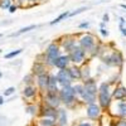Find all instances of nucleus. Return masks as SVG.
Listing matches in <instances>:
<instances>
[{"label": "nucleus", "instance_id": "1", "mask_svg": "<svg viewBox=\"0 0 126 126\" xmlns=\"http://www.w3.org/2000/svg\"><path fill=\"white\" fill-rule=\"evenodd\" d=\"M58 96L61 98V102L66 103V105H72L73 102H76V94L73 92V87L69 86H63L59 91H58Z\"/></svg>", "mask_w": 126, "mask_h": 126}, {"label": "nucleus", "instance_id": "2", "mask_svg": "<svg viewBox=\"0 0 126 126\" xmlns=\"http://www.w3.org/2000/svg\"><path fill=\"white\" fill-rule=\"evenodd\" d=\"M98 101H100L101 107H103V109L109 107L111 103V94L109 92V83H106V82H102L98 87Z\"/></svg>", "mask_w": 126, "mask_h": 126}, {"label": "nucleus", "instance_id": "3", "mask_svg": "<svg viewBox=\"0 0 126 126\" xmlns=\"http://www.w3.org/2000/svg\"><path fill=\"white\" fill-rule=\"evenodd\" d=\"M61 56V48L59 44L57 43H50L46 50V64L48 66H53V62L56 58Z\"/></svg>", "mask_w": 126, "mask_h": 126}, {"label": "nucleus", "instance_id": "4", "mask_svg": "<svg viewBox=\"0 0 126 126\" xmlns=\"http://www.w3.org/2000/svg\"><path fill=\"white\" fill-rule=\"evenodd\" d=\"M78 47H81L83 50L86 52H92V49L96 47V38H94L92 34L90 33H86V34H83L79 40H78Z\"/></svg>", "mask_w": 126, "mask_h": 126}, {"label": "nucleus", "instance_id": "5", "mask_svg": "<svg viewBox=\"0 0 126 126\" xmlns=\"http://www.w3.org/2000/svg\"><path fill=\"white\" fill-rule=\"evenodd\" d=\"M69 56V61L75 64H81V63L85 62V58H86V52L83 50L81 47H76L72 52L68 53Z\"/></svg>", "mask_w": 126, "mask_h": 126}, {"label": "nucleus", "instance_id": "6", "mask_svg": "<svg viewBox=\"0 0 126 126\" xmlns=\"http://www.w3.org/2000/svg\"><path fill=\"white\" fill-rule=\"evenodd\" d=\"M103 62L109 66H116V67H121L124 64V57L120 52H113L112 54H110L109 57H105Z\"/></svg>", "mask_w": 126, "mask_h": 126}, {"label": "nucleus", "instance_id": "7", "mask_svg": "<svg viewBox=\"0 0 126 126\" xmlns=\"http://www.w3.org/2000/svg\"><path fill=\"white\" fill-rule=\"evenodd\" d=\"M56 78H57V82L58 85H61L62 87L63 86H69L71 82H72V78L69 76V72H68V68H64V69H59L56 75Z\"/></svg>", "mask_w": 126, "mask_h": 126}, {"label": "nucleus", "instance_id": "8", "mask_svg": "<svg viewBox=\"0 0 126 126\" xmlns=\"http://www.w3.org/2000/svg\"><path fill=\"white\" fill-rule=\"evenodd\" d=\"M44 100H46L47 106H50V107H53V109H57V107H59V105L62 103V102H61V98H59V96H58V93L46 92Z\"/></svg>", "mask_w": 126, "mask_h": 126}, {"label": "nucleus", "instance_id": "9", "mask_svg": "<svg viewBox=\"0 0 126 126\" xmlns=\"http://www.w3.org/2000/svg\"><path fill=\"white\" fill-rule=\"evenodd\" d=\"M69 56L68 54H64V56H59L58 58L54 59L53 62V66L57 67L58 69H64V68H68L69 67Z\"/></svg>", "mask_w": 126, "mask_h": 126}, {"label": "nucleus", "instance_id": "10", "mask_svg": "<svg viewBox=\"0 0 126 126\" xmlns=\"http://www.w3.org/2000/svg\"><path fill=\"white\" fill-rule=\"evenodd\" d=\"M83 87H85L86 92H88L91 94H94V96H96V93H98V86H97L96 81H94L93 78H90L88 81H85Z\"/></svg>", "mask_w": 126, "mask_h": 126}, {"label": "nucleus", "instance_id": "11", "mask_svg": "<svg viewBox=\"0 0 126 126\" xmlns=\"http://www.w3.org/2000/svg\"><path fill=\"white\" fill-rule=\"evenodd\" d=\"M100 115H101V109L98 105L96 103H91L90 106L87 107V116L92 120H96L100 117Z\"/></svg>", "mask_w": 126, "mask_h": 126}, {"label": "nucleus", "instance_id": "12", "mask_svg": "<svg viewBox=\"0 0 126 126\" xmlns=\"http://www.w3.org/2000/svg\"><path fill=\"white\" fill-rule=\"evenodd\" d=\"M58 82L56 78V75H49L48 77V86L46 92H52V93H58Z\"/></svg>", "mask_w": 126, "mask_h": 126}, {"label": "nucleus", "instance_id": "13", "mask_svg": "<svg viewBox=\"0 0 126 126\" xmlns=\"http://www.w3.org/2000/svg\"><path fill=\"white\" fill-rule=\"evenodd\" d=\"M42 115L46 117H50L53 120H57L58 119V110L50 107V106H44V107H42Z\"/></svg>", "mask_w": 126, "mask_h": 126}, {"label": "nucleus", "instance_id": "14", "mask_svg": "<svg viewBox=\"0 0 126 126\" xmlns=\"http://www.w3.org/2000/svg\"><path fill=\"white\" fill-rule=\"evenodd\" d=\"M48 77L49 73H43V75L38 76V86L42 91H47V86H48Z\"/></svg>", "mask_w": 126, "mask_h": 126}, {"label": "nucleus", "instance_id": "15", "mask_svg": "<svg viewBox=\"0 0 126 126\" xmlns=\"http://www.w3.org/2000/svg\"><path fill=\"white\" fill-rule=\"evenodd\" d=\"M63 49H64L66 52H67V53H69V52H72L73 49H75L77 46H76V40L75 39H73L72 37H68L64 42H63Z\"/></svg>", "mask_w": 126, "mask_h": 126}, {"label": "nucleus", "instance_id": "16", "mask_svg": "<svg viewBox=\"0 0 126 126\" xmlns=\"http://www.w3.org/2000/svg\"><path fill=\"white\" fill-rule=\"evenodd\" d=\"M33 75H43V73H47V67L44 63H42V62H35L34 63V66H33Z\"/></svg>", "mask_w": 126, "mask_h": 126}, {"label": "nucleus", "instance_id": "17", "mask_svg": "<svg viewBox=\"0 0 126 126\" xmlns=\"http://www.w3.org/2000/svg\"><path fill=\"white\" fill-rule=\"evenodd\" d=\"M68 72H69V76L73 79H81V69L77 64H73L71 67H68Z\"/></svg>", "mask_w": 126, "mask_h": 126}, {"label": "nucleus", "instance_id": "18", "mask_svg": "<svg viewBox=\"0 0 126 126\" xmlns=\"http://www.w3.org/2000/svg\"><path fill=\"white\" fill-rule=\"evenodd\" d=\"M112 97L115 100H124L126 98V88L122 86H119L117 88H115L113 93H112Z\"/></svg>", "mask_w": 126, "mask_h": 126}, {"label": "nucleus", "instance_id": "19", "mask_svg": "<svg viewBox=\"0 0 126 126\" xmlns=\"http://www.w3.org/2000/svg\"><path fill=\"white\" fill-rule=\"evenodd\" d=\"M23 94H24V97H27V98H32V97H34L37 94V90H35V87H33L32 85L25 86V88L23 91Z\"/></svg>", "mask_w": 126, "mask_h": 126}, {"label": "nucleus", "instance_id": "20", "mask_svg": "<svg viewBox=\"0 0 126 126\" xmlns=\"http://www.w3.org/2000/svg\"><path fill=\"white\" fill-rule=\"evenodd\" d=\"M81 69V79H83V82L85 81H88L91 78V73H90V66L88 64H83Z\"/></svg>", "mask_w": 126, "mask_h": 126}, {"label": "nucleus", "instance_id": "21", "mask_svg": "<svg viewBox=\"0 0 126 126\" xmlns=\"http://www.w3.org/2000/svg\"><path fill=\"white\" fill-rule=\"evenodd\" d=\"M82 100L85 101V102H87L88 105H91V103H94V101H96V96L94 94H91V93H88V92H83L82 93Z\"/></svg>", "mask_w": 126, "mask_h": 126}, {"label": "nucleus", "instance_id": "22", "mask_svg": "<svg viewBox=\"0 0 126 126\" xmlns=\"http://www.w3.org/2000/svg\"><path fill=\"white\" fill-rule=\"evenodd\" d=\"M58 119H59V126H66L67 125L66 110H58Z\"/></svg>", "mask_w": 126, "mask_h": 126}, {"label": "nucleus", "instance_id": "23", "mask_svg": "<svg viewBox=\"0 0 126 126\" xmlns=\"http://www.w3.org/2000/svg\"><path fill=\"white\" fill-rule=\"evenodd\" d=\"M37 28V25H34V24H32V25H28V27H24V28H22L20 30H18L16 33H13L12 34V37H16V35H20V34H23V33H27V32H29V30H33V29H35Z\"/></svg>", "mask_w": 126, "mask_h": 126}, {"label": "nucleus", "instance_id": "24", "mask_svg": "<svg viewBox=\"0 0 126 126\" xmlns=\"http://www.w3.org/2000/svg\"><path fill=\"white\" fill-rule=\"evenodd\" d=\"M67 16H69V13L68 12H66V13H62L59 16H57L54 20H52V22H50V25H54V24H58L59 22H62V20L63 19H66Z\"/></svg>", "mask_w": 126, "mask_h": 126}, {"label": "nucleus", "instance_id": "25", "mask_svg": "<svg viewBox=\"0 0 126 126\" xmlns=\"http://www.w3.org/2000/svg\"><path fill=\"white\" fill-rule=\"evenodd\" d=\"M119 111H120V115L124 117V119H126V101H122V102H119Z\"/></svg>", "mask_w": 126, "mask_h": 126}, {"label": "nucleus", "instance_id": "26", "mask_svg": "<svg viewBox=\"0 0 126 126\" xmlns=\"http://www.w3.org/2000/svg\"><path fill=\"white\" fill-rule=\"evenodd\" d=\"M73 92L76 96H82V93L85 92V87H83V85H76L73 86Z\"/></svg>", "mask_w": 126, "mask_h": 126}, {"label": "nucleus", "instance_id": "27", "mask_svg": "<svg viewBox=\"0 0 126 126\" xmlns=\"http://www.w3.org/2000/svg\"><path fill=\"white\" fill-rule=\"evenodd\" d=\"M40 125L42 126H54L56 125V121L53 119H42L40 120Z\"/></svg>", "mask_w": 126, "mask_h": 126}, {"label": "nucleus", "instance_id": "28", "mask_svg": "<svg viewBox=\"0 0 126 126\" xmlns=\"http://www.w3.org/2000/svg\"><path fill=\"white\" fill-rule=\"evenodd\" d=\"M22 50H23V49H16V50L10 52V53L5 54V58H6V59H12V58H14V57H16L18 54H20V53H22Z\"/></svg>", "mask_w": 126, "mask_h": 126}, {"label": "nucleus", "instance_id": "29", "mask_svg": "<svg viewBox=\"0 0 126 126\" xmlns=\"http://www.w3.org/2000/svg\"><path fill=\"white\" fill-rule=\"evenodd\" d=\"M12 5V0H0V8L6 10L9 9V6Z\"/></svg>", "mask_w": 126, "mask_h": 126}, {"label": "nucleus", "instance_id": "30", "mask_svg": "<svg viewBox=\"0 0 126 126\" xmlns=\"http://www.w3.org/2000/svg\"><path fill=\"white\" fill-rule=\"evenodd\" d=\"M25 111L32 113V115H35L37 113V106H35V105H29V106L25 107Z\"/></svg>", "mask_w": 126, "mask_h": 126}, {"label": "nucleus", "instance_id": "31", "mask_svg": "<svg viewBox=\"0 0 126 126\" xmlns=\"http://www.w3.org/2000/svg\"><path fill=\"white\" fill-rule=\"evenodd\" d=\"M85 10H87V8H86V6H82V8H79V9L75 10V12L69 13V16H75V15H77V14H81V13L85 12Z\"/></svg>", "mask_w": 126, "mask_h": 126}, {"label": "nucleus", "instance_id": "32", "mask_svg": "<svg viewBox=\"0 0 126 126\" xmlns=\"http://www.w3.org/2000/svg\"><path fill=\"white\" fill-rule=\"evenodd\" d=\"M24 83H25L27 86L32 85V83H33V75H28V76H25V77H24Z\"/></svg>", "mask_w": 126, "mask_h": 126}, {"label": "nucleus", "instance_id": "33", "mask_svg": "<svg viewBox=\"0 0 126 126\" xmlns=\"http://www.w3.org/2000/svg\"><path fill=\"white\" fill-rule=\"evenodd\" d=\"M15 1H16V5H18V8H19V6H20V8H25L29 0H15Z\"/></svg>", "mask_w": 126, "mask_h": 126}, {"label": "nucleus", "instance_id": "34", "mask_svg": "<svg viewBox=\"0 0 126 126\" xmlns=\"http://www.w3.org/2000/svg\"><path fill=\"white\" fill-rule=\"evenodd\" d=\"M15 92V88L14 87H9L4 91V96H10V94H13Z\"/></svg>", "mask_w": 126, "mask_h": 126}, {"label": "nucleus", "instance_id": "35", "mask_svg": "<svg viewBox=\"0 0 126 126\" xmlns=\"http://www.w3.org/2000/svg\"><path fill=\"white\" fill-rule=\"evenodd\" d=\"M8 10H9L10 13H15L16 10H18V5H16V4H15V5H13V4H12V5L9 6V9H8Z\"/></svg>", "mask_w": 126, "mask_h": 126}, {"label": "nucleus", "instance_id": "36", "mask_svg": "<svg viewBox=\"0 0 126 126\" xmlns=\"http://www.w3.org/2000/svg\"><path fill=\"white\" fill-rule=\"evenodd\" d=\"M78 27H79L81 29H87V28L90 27V23H88V22H85V23H81V24H79Z\"/></svg>", "mask_w": 126, "mask_h": 126}, {"label": "nucleus", "instance_id": "37", "mask_svg": "<svg viewBox=\"0 0 126 126\" xmlns=\"http://www.w3.org/2000/svg\"><path fill=\"white\" fill-rule=\"evenodd\" d=\"M100 32H101V34H102L103 37H109V32H107L106 29H105V28H101V29H100Z\"/></svg>", "mask_w": 126, "mask_h": 126}, {"label": "nucleus", "instance_id": "38", "mask_svg": "<svg viewBox=\"0 0 126 126\" xmlns=\"http://www.w3.org/2000/svg\"><path fill=\"white\" fill-rule=\"evenodd\" d=\"M109 19H110V16H109V14H107V13H106V14H103L102 23H107V22H109Z\"/></svg>", "mask_w": 126, "mask_h": 126}, {"label": "nucleus", "instance_id": "39", "mask_svg": "<svg viewBox=\"0 0 126 126\" xmlns=\"http://www.w3.org/2000/svg\"><path fill=\"white\" fill-rule=\"evenodd\" d=\"M116 126H126V120H120L116 122Z\"/></svg>", "mask_w": 126, "mask_h": 126}, {"label": "nucleus", "instance_id": "40", "mask_svg": "<svg viewBox=\"0 0 126 126\" xmlns=\"http://www.w3.org/2000/svg\"><path fill=\"white\" fill-rule=\"evenodd\" d=\"M120 29H121V33H122V34L126 37V28H125V27H121Z\"/></svg>", "mask_w": 126, "mask_h": 126}, {"label": "nucleus", "instance_id": "41", "mask_svg": "<svg viewBox=\"0 0 126 126\" xmlns=\"http://www.w3.org/2000/svg\"><path fill=\"white\" fill-rule=\"evenodd\" d=\"M77 126H91L88 122H82V124H79V125H77Z\"/></svg>", "mask_w": 126, "mask_h": 126}, {"label": "nucleus", "instance_id": "42", "mask_svg": "<svg viewBox=\"0 0 126 126\" xmlns=\"http://www.w3.org/2000/svg\"><path fill=\"white\" fill-rule=\"evenodd\" d=\"M4 103V96H0V105Z\"/></svg>", "mask_w": 126, "mask_h": 126}, {"label": "nucleus", "instance_id": "43", "mask_svg": "<svg viewBox=\"0 0 126 126\" xmlns=\"http://www.w3.org/2000/svg\"><path fill=\"white\" fill-rule=\"evenodd\" d=\"M29 1H32V3H37V1H42V0H29Z\"/></svg>", "mask_w": 126, "mask_h": 126}, {"label": "nucleus", "instance_id": "44", "mask_svg": "<svg viewBox=\"0 0 126 126\" xmlns=\"http://www.w3.org/2000/svg\"><path fill=\"white\" fill-rule=\"evenodd\" d=\"M121 8H122V9H125V10H126V4H121Z\"/></svg>", "mask_w": 126, "mask_h": 126}, {"label": "nucleus", "instance_id": "45", "mask_svg": "<svg viewBox=\"0 0 126 126\" xmlns=\"http://www.w3.org/2000/svg\"><path fill=\"white\" fill-rule=\"evenodd\" d=\"M0 78H1V72H0Z\"/></svg>", "mask_w": 126, "mask_h": 126}, {"label": "nucleus", "instance_id": "46", "mask_svg": "<svg viewBox=\"0 0 126 126\" xmlns=\"http://www.w3.org/2000/svg\"><path fill=\"white\" fill-rule=\"evenodd\" d=\"M1 37H3V34H0V38H1Z\"/></svg>", "mask_w": 126, "mask_h": 126}, {"label": "nucleus", "instance_id": "47", "mask_svg": "<svg viewBox=\"0 0 126 126\" xmlns=\"http://www.w3.org/2000/svg\"><path fill=\"white\" fill-rule=\"evenodd\" d=\"M0 53H1V49H0Z\"/></svg>", "mask_w": 126, "mask_h": 126}]
</instances>
